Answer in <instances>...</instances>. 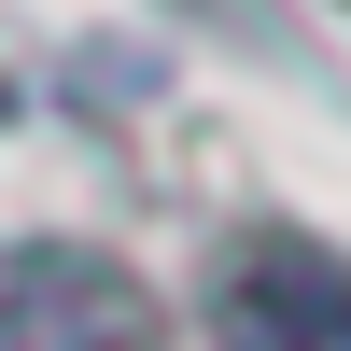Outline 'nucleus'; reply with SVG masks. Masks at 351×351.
I'll use <instances>...</instances> for the list:
<instances>
[{"mask_svg":"<svg viewBox=\"0 0 351 351\" xmlns=\"http://www.w3.org/2000/svg\"><path fill=\"white\" fill-rule=\"evenodd\" d=\"M211 324H225V351H351V281L324 253H239Z\"/></svg>","mask_w":351,"mask_h":351,"instance_id":"obj_1","label":"nucleus"}]
</instances>
